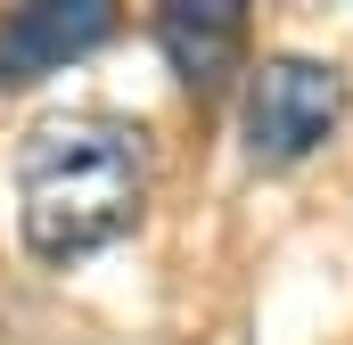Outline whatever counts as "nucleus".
<instances>
[{
  "label": "nucleus",
  "instance_id": "1",
  "mask_svg": "<svg viewBox=\"0 0 353 345\" xmlns=\"http://www.w3.org/2000/svg\"><path fill=\"white\" fill-rule=\"evenodd\" d=\"M148 214V132L123 115H50L17 157V230L41 263H83Z\"/></svg>",
  "mask_w": 353,
  "mask_h": 345
},
{
  "label": "nucleus",
  "instance_id": "2",
  "mask_svg": "<svg viewBox=\"0 0 353 345\" xmlns=\"http://www.w3.org/2000/svg\"><path fill=\"white\" fill-rule=\"evenodd\" d=\"M345 75L329 58H263L247 75V157L255 165H304L345 124Z\"/></svg>",
  "mask_w": 353,
  "mask_h": 345
},
{
  "label": "nucleus",
  "instance_id": "3",
  "mask_svg": "<svg viewBox=\"0 0 353 345\" xmlns=\"http://www.w3.org/2000/svg\"><path fill=\"white\" fill-rule=\"evenodd\" d=\"M115 33L107 0H33L0 17V90H25L41 75H66L74 58H90Z\"/></svg>",
  "mask_w": 353,
  "mask_h": 345
},
{
  "label": "nucleus",
  "instance_id": "4",
  "mask_svg": "<svg viewBox=\"0 0 353 345\" xmlns=\"http://www.w3.org/2000/svg\"><path fill=\"white\" fill-rule=\"evenodd\" d=\"M157 41L189 90H222L247 66V8L239 0H173L157 17Z\"/></svg>",
  "mask_w": 353,
  "mask_h": 345
}]
</instances>
